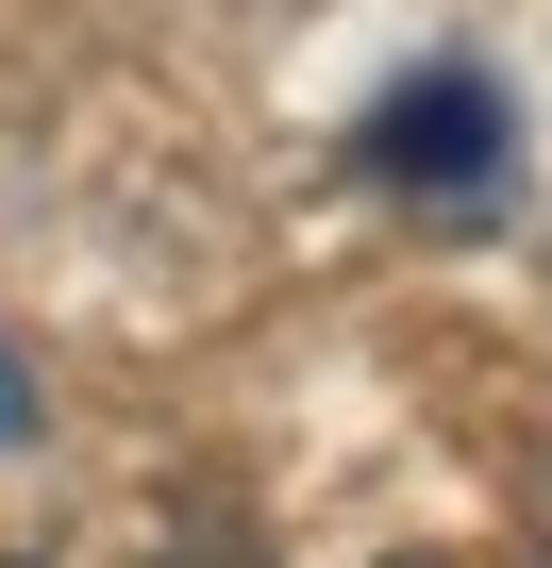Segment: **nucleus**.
<instances>
[{
  "mask_svg": "<svg viewBox=\"0 0 552 568\" xmlns=\"http://www.w3.org/2000/svg\"><path fill=\"white\" fill-rule=\"evenodd\" d=\"M18 435H34V368L0 352V452H18Z\"/></svg>",
  "mask_w": 552,
  "mask_h": 568,
  "instance_id": "obj_2",
  "label": "nucleus"
},
{
  "mask_svg": "<svg viewBox=\"0 0 552 568\" xmlns=\"http://www.w3.org/2000/svg\"><path fill=\"white\" fill-rule=\"evenodd\" d=\"M352 151H369V184H385V201H419V217H485V201L519 184V101H502L485 68H452V51H435V68H402V84L369 101V134H352Z\"/></svg>",
  "mask_w": 552,
  "mask_h": 568,
  "instance_id": "obj_1",
  "label": "nucleus"
}]
</instances>
